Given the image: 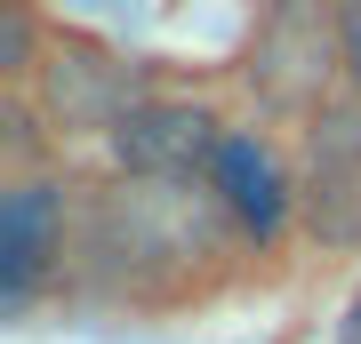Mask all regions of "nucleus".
<instances>
[{"mask_svg": "<svg viewBox=\"0 0 361 344\" xmlns=\"http://www.w3.org/2000/svg\"><path fill=\"white\" fill-rule=\"evenodd\" d=\"M337 64H345L337 0H265L257 32H249V89L273 113H322Z\"/></svg>", "mask_w": 361, "mask_h": 344, "instance_id": "1", "label": "nucleus"}, {"mask_svg": "<svg viewBox=\"0 0 361 344\" xmlns=\"http://www.w3.org/2000/svg\"><path fill=\"white\" fill-rule=\"evenodd\" d=\"M104 248L113 256H161V265H185V256L217 248V208L193 184H169V177H129L104 192L97 208Z\"/></svg>", "mask_w": 361, "mask_h": 344, "instance_id": "2", "label": "nucleus"}, {"mask_svg": "<svg viewBox=\"0 0 361 344\" xmlns=\"http://www.w3.org/2000/svg\"><path fill=\"white\" fill-rule=\"evenodd\" d=\"M32 72H40V113L65 136H80V128H113L121 136L145 113V64L97 49V40H56Z\"/></svg>", "mask_w": 361, "mask_h": 344, "instance_id": "3", "label": "nucleus"}, {"mask_svg": "<svg viewBox=\"0 0 361 344\" xmlns=\"http://www.w3.org/2000/svg\"><path fill=\"white\" fill-rule=\"evenodd\" d=\"M305 224H313V241H329V248H361V104L313 113Z\"/></svg>", "mask_w": 361, "mask_h": 344, "instance_id": "4", "label": "nucleus"}, {"mask_svg": "<svg viewBox=\"0 0 361 344\" xmlns=\"http://www.w3.org/2000/svg\"><path fill=\"white\" fill-rule=\"evenodd\" d=\"M113 153L129 177H169V184H193L217 168L225 153V136H217V120L201 113V104H145V113L113 136Z\"/></svg>", "mask_w": 361, "mask_h": 344, "instance_id": "5", "label": "nucleus"}, {"mask_svg": "<svg viewBox=\"0 0 361 344\" xmlns=\"http://www.w3.org/2000/svg\"><path fill=\"white\" fill-rule=\"evenodd\" d=\"M209 184H217L225 217H241L257 241L281 224V208H289V184H281V168H273V153H265L257 136H225V153H217V168H209Z\"/></svg>", "mask_w": 361, "mask_h": 344, "instance_id": "6", "label": "nucleus"}, {"mask_svg": "<svg viewBox=\"0 0 361 344\" xmlns=\"http://www.w3.org/2000/svg\"><path fill=\"white\" fill-rule=\"evenodd\" d=\"M49 232H56V184H16L0 208V288L8 305H25L40 265H49Z\"/></svg>", "mask_w": 361, "mask_h": 344, "instance_id": "7", "label": "nucleus"}, {"mask_svg": "<svg viewBox=\"0 0 361 344\" xmlns=\"http://www.w3.org/2000/svg\"><path fill=\"white\" fill-rule=\"evenodd\" d=\"M25 56H32V16L0 0V72H25Z\"/></svg>", "mask_w": 361, "mask_h": 344, "instance_id": "8", "label": "nucleus"}, {"mask_svg": "<svg viewBox=\"0 0 361 344\" xmlns=\"http://www.w3.org/2000/svg\"><path fill=\"white\" fill-rule=\"evenodd\" d=\"M337 32H345V72H353V96H361V0H337Z\"/></svg>", "mask_w": 361, "mask_h": 344, "instance_id": "9", "label": "nucleus"}, {"mask_svg": "<svg viewBox=\"0 0 361 344\" xmlns=\"http://www.w3.org/2000/svg\"><path fill=\"white\" fill-rule=\"evenodd\" d=\"M337 344H361V296H353V312L337 320Z\"/></svg>", "mask_w": 361, "mask_h": 344, "instance_id": "10", "label": "nucleus"}]
</instances>
